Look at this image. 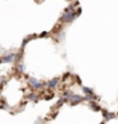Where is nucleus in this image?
I'll list each match as a JSON object with an SVG mask.
<instances>
[{
  "label": "nucleus",
  "mask_w": 118,
  "mask_h": 124,
  "mask_svg": "<svg viewBox=\"0 0 118 124\" xmlns=\"http://www.w3.org/2000/svg\"><path fill=\"white\" fill-rule=\"evenodd\" d=\"M30 85H31V87H32V89H35V90H39V89L43 87V84L39 83L36 78H30Z\"/></svg>",
  "instance_id": "7ed1b4c3"
},
{
  "label": "nucleus",
  "mask_w": 118,
  "mask_h": 124,
  "mask_svg": "<svg viewBox=\"0 0 118 124\" xmlns=\"http://www.w3.org/2000/svg\"><path fill=\"white\" fill-rule=\"evenodd\" d=\"M76 17H77V14H74V12H66V13L62 15L61 20L63 22H71V21H74Z\"/></svg>",
  "instance_id": "f257e3e1"
},
{
  "label": "nucleus",
  "mask_w": 118,
  "mask_h": 124,
  "mask_svg": "<svg viewBox=\"0 0 118 124\" xmlns=\"http://www.w3.org/2000/svg\"><path fill=\"white\" fill-rule=\"evenodd\" d=\"M103 116H104L105 120H111V118H114L115 115L114 114H110V113H107V110H103Z\"/></svg>",
  "instance_id": "423d86ee"
},
{
  "label": "nucleus",
  "mask_w": 118,
  "mask_h": 124,
  "mask_svg": "<svg viewBox=\"0 0 118 124\" xmlns=\"http://www.w3.org/2000/svg\"><path fill=\"white\" fill-rule=\"evenodd\" d=\"M70 100H71V105L74 106V105H77L78 102L83 101L84 97H80V95H78V94H72V95L70 97Z\"/></svg>",
  "instance_id": "f03ea898"
},
{
  "label": "nucleus",
  "mask_w": 118,
  "mask_h": 124,
  "mask_svg": "<svg viewBox=\"0 0 118 124\" xmlns=\"http://www.w3.org/2000/svg\"><path fill=\"white\" fill-rule=\"evenodd\" d=\"M57 84H59V79H57V78H54V79L48 82L47 86H48V89H54V87H56Z\"/></svg>",
  "instance_id": "39448f33"
},
{
  "label": "nucleus",
  "mask_w": 118,
  "mask_h": 124,
  "mask_svg": "<svg viewBox=\"0 0 118 124\" xmlns=\"http://www.w3.org/2000/svg\"><path fill=\"white\" fill-rule=\"evenodd\" d=\"M28 98H29L30 100H37V99H38L37 94H35V93H31V94H29V95H28Z\"/></svg>",
  "instance_id": "1a4fd4ad"
},
{
  "label": "nucleus",
  "mask_w": 118,
  "mask_h": 124,
  "mask_svg": "<svg viewBox=\"0 0 118 124\" xmlns=\"http://www.w3.org/2000/svg\"><path fill=\"white\" fill-rule=\"evenodd\" d=\"M89 107H92V109L93 110H100V107L97 106V105H96V103H94V102H91V103H89Z\"/></svg>",
  "instance_id": "0eeeda50"
},
{
  "label": "nucleus",
  "mask_w": 118,
  "mask_h": 124,
  "mask_svg": "<svg viewBox=\"0 0 118 124\" xmlns=\"http://www.w3.org/2000/svg\"><path fill=\"white\" fill-rule=\"evenodd\" d=\"M15 56H16V54L8 53L6 56H4V58L1 59V62H5V63H7V62H12L14 59H15Z\"/></svg>",
  "instance_id": "20e7f679"
},
{
  "label": "nucleus",
  "mask_w": 118,
  "mask_h": 124,
  "mask_svg": "<svg viewBox=\"0 0 118 124\" xmlns=\"http://www.w3.org/2000/svg\"><path fill=\"white\" fill-rule=\"evenodd\" d=\"M83 91L85 94H92L93 93V90L89 89V87H83Z\"/></svg>",
  "instance_id": "6e6552de"
}]
</instances>
